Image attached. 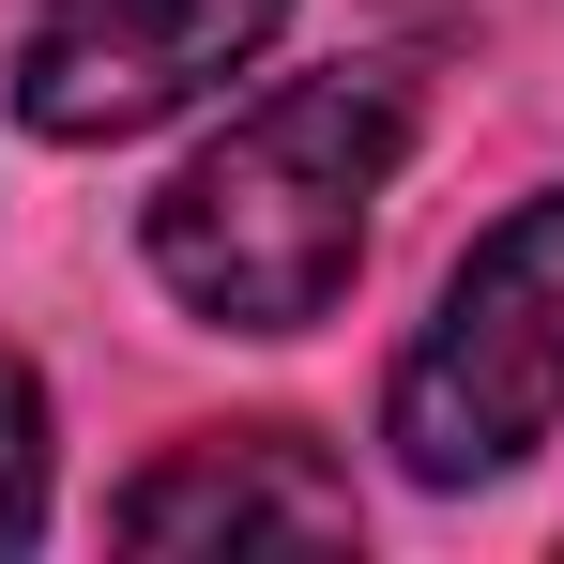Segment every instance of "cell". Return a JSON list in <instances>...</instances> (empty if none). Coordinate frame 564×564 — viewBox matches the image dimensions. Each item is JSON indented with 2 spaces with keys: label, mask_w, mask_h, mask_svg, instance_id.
<instances>
[{
  "label": "cell",
  "mask_w": 564,
  "mask_h": 564,
  "mask_svg": "<svg viewBox=\"0 0 564 564\" xmlns=\"http://www.w3.org/2000/svg\"><path fill=\"white\" fill-rule=\"evenodd\" d=\"M397 153H412V93L381 62L275 77L260 107H229L169 169L138 245H153L169 305H198L214 336H305V321H336V290L367 275Z\"/></svg>",
  "instance_id": "1"
},
{
  "label": "cell",
  "mask_w": 564,
  "mask_h": 564,
  "mask_svg": "<svg viewBox=\"0 0 564 564\" xmlns=\"http://www.w3.org/2000/svg\"><path fill=\"white\" fill-rule=\"evenodd\" d=\"M564 427V184L473 229L443 305L412 321V351L381 381V443L412 488H488Z\"/></svg>",
  "instance_id": "2"
},
{
  "label": "cell",
  "mask_w": 564,
  "mask_h": 564,
  "mask_svg": "<svg viewBox=\"0 0 564 564\" xmlns=\"http://www.w3.org/2000/svg\"><path fill=\"white\" fill-rule=\"evenodd\" d=\"M290 31V0H31L15 31V122L62 153H122L198 93H229Z\"/></svg>",
  "instance_id": "3"
},
{
  "label": "cell",
  "mask_w": 564,
  "mask_h": 564,
  "mask_svg": "<svg viewBox=\"0 0 564 564\" xmlns=\"http://www.w3.org/2000/svg\"><path fill=\"white\" fill-rule=\"evenodd\" d=\"M351 473L321 458L305 427H198L107 503L122 550H245V534H290V550H351Z\"/></svg>",
  "instance_id": "4"
},
{
  "label": "cell",
  "mask_w": 564,
  "mask_h": 564,
  "mask_svg": "<svg viewBox=\"0 0 564 564\" xmlns=\"http://www.w3.org/2000/svg\"><path fill=\"white\" fill-rule=\"evenodd\" d=\"M46 534V381L0 351V550Z\"/></svg>",
  "instance_id": "5"
}]
</instances>
